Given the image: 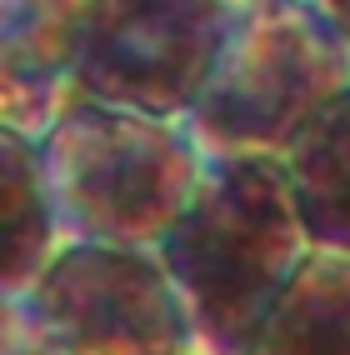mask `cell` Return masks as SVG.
Wrapping results in <instances>:
<instances>
[{
  "instance_id": "obj_6",
  "label": "cell",
  "mask_w": 350,
  "mask_h": 355,
  "mask_svg": "<svg viewBox=\"0 0 350 355\" xmlns=\"http://www.w3.org/2000/svg\"><path fill=\"white\" fill-rule=\"evenodd\" d=\"M0 115L45 135L70 101L96 0H0Z\"/></svg>"
},
{
  "instance_id": "obj_5",
  "label": "cell",
  "mask_w": 350,
  "mask_h": 355,
  "mask_svg": "<svg viewBox=\"0 0 350 355\" xmlns=\"http://www.w3.org/2000/svg\"><path fill=\"white\" fill-rule=\"evenodd\" d=\"M230 20L236 0H96L70 90L125 110L191 115Z\"/></svg>"
},
{
  "instance_id": "obj_3",
  "label": "cell",
  "mask_w": 350,
  "mask_h": 355,
  "mask_svg": "<svg viewBox=\"0 0 350 355\" xmlns=\"http://www.w3.org/2000/svg\"><path fill=\"white\" fill-rule=\"evenodd\" d=\"M345 90L350 35L320 0H236L220 60L185 121L210 155H286Z\"/></svg>"
},
{
  "instance_id": "obj_10",
  "label": "cell",
  "mask_w": 350,
  "mask_h": 355,
  "mask_svg": "<svg viewBox=\"0 0 350 355\" xmlns=\"http://www.w3.org/2000/svg\"><path fill=\"white\" fill-rule=\"evenodd\" d=\"M0 355H70L55 340H45L30 320H20L10 305H0Z\"/></svg>"
},
{
  "instance_id": "obj_12",
  "label": "cell",
  "mask_w": 350,
  "mask_h": 355,
  "mask_svg": "<svg viewBox=\"0 0 350 355\" xmlns=\"http://www.w3.org/2000/svg\"><path fill=\"white\" fill-rule=\"evenodd\" d=\"M200 355H205V350H200Z\"/></svg>"
},
{
  "instance_id": "obj_8",
  "label": "cell",
  "mask_w": 350,
  "mask_h": 355,
  "mask_svg": "<svg viewBox=\"0 0 350 355\" xmlns=\"http://www.w3.org/2000/svg\"><path fill=\"white\" fill-rule=\"evenodd\" d=\"M245 355H350V250L310 245Z\"/></svg>"
},
{
  "instance_id": "obj_4",
  "label": "cell",
  "mask_w": 350,
  "mask_h": 355,
  "mask_svg": "<svg viewBox=\"0 0 350 355\" xmlns=\"http://www.w3.org/2000/svg\"><path fill=\"white\" fill-rule=\"evenodd\" d=\"M70 355H200L191 300L155 245L65 241L26 295L6 300Z\"/></svg>"
},
{
  "instance_id": "obj_9",
  "label": "cell",
  "mask_w": 350,
  "mask_h": 355,
  "mask_svg": "<svg viewBox=\"0 0 350 355\" xmlns=\"http://www.w3.org/2000/svg\"><path fill=\"white\" fill-rule=\"evenodd\" d=\"M286 171L310 245L350 250V90L300 130Z\"/></svg>"
},
{
  "instance_id": "obj_7",
  "label": "cell",
  "mask_w": 350,
  "mask_h": 355,
  "mask_svg": "<svg viewBox=\"0 0 350 355\" xmlns=\"http://www.w3.org/2000/svg\"><path fill=\"white\" fill-rule=\"evenodd\" d=\"M60 245L65 235L45 175V150L35 135L6 125L0 130V295H26Z\"/></svg>"
},
{
  "instance_id": "obj_11",
  "label": "cell",
  "mask_w": 350,
  "mask_h": 355,
  "mask_svg": "<svg viewBox=\"0 0 350 355\" xmlns=\"http://www.w3.org/2000/svg\"><path fill=\"white\" fill-rule=\"evenodd\" d=\"M320 6H325V10H331V15L340 20V31L350 35V0H320Z\"/></svg>"
},
{
  "instance_id": "obj_2",
  "label": "cell",
  "mask_w": 350,
  "mask_h": 355,
  "mask_svg": "<svg viewBox=\"0 0 350 355\" xmlns=\"http://www.w3.org/2000/svg\"><path fill=\"white\" fill-rule=\"evenodd\" d=\"M45 175L60 210L65 241L160 245L191 205L210 150L185 115H150L90 101H70L40 135Z\"/></svg>"
},
{
  "instance_id": "obj_1",
  "label": "cell",
  "mask_w": 350,
  "mask_h": 355,
  "mask_svg": "<svg viewBox=\"0 0 350 355\" xmlns=\"http://www.w3.org/2000/svg\"><path fill=\"white\" fill-rule=\"evenodd\" d=\"M155 250L191 300L205 355H245L310 250L286 155H210L191 205Z\"/></svg>"
}]
</instances>
